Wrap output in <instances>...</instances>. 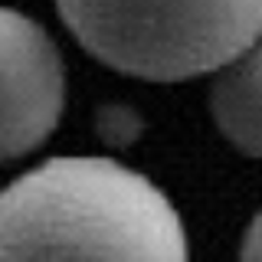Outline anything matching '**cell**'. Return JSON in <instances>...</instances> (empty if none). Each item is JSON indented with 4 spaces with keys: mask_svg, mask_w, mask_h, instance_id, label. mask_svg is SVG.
Returning a JSON list of instances; mask_svg holds the SVG:
<instances>
[{
    "mask_svg": "<svg viewBox=\"0 0 262 262\" xmlns=\"http://www.w3.org/2000/svg\"><path fill=\"white\" fill-rule=\"evenodd\" d=\"M66 102V69L36 20L0 7V164L49 138Z\"/></svg>",
    "mask_w": 262,
    "mask_h": 262,
    "instance_id": "cell-3",
    "label": "cell"
},
{
    "mask_svg": "<svg viewBox=\"0 0 262 262\" xmlns=\"http://www.w3.org/2000/svg\"><path fill=\"white\" fill-rule=\"evenodd\" d=\"M98 62L154 82L220 69L262 36V0H56Z\"/></svg>",
    "mask_w": 262,
    "mask_h": 262,
    "instance_id": "cell-2",
    "label": "cell"
},
{
    "mask_svg": "<svg viewBox=\"0 0 262 262\" xmlns=\"http://www.w3.org/2000/svg\"><path fill=\"white\" fill-rule=\"evenodd\" d=\"M239 256H243V259H262V213L252 220L249 233H246V239H243Z\"/></svg>",
    "mask_w": 262,
    "mask_h": 262,
    "instance_id": "cell-5",
    "label": "cell"
},
{
    "mask_svg": "<svg viewBox=\"0 0 262 262\" xmlns=\"http://www.w3.org/2000/svg\"><path fill=\"white\" fill-rule=\"evenodd\" d=\"M210 112L229 144L262 158V43L256 39L220 66L210 92Z\"/></svg>",
    "mask_w": 262,
    "mask_h": 262,
    "instance_id": "cell-4",
    "label": "cell"
},
{
    "mask_svg": "<svg viewBox=\"0 0 262 262\" xmlns=\"http://www.w3.org/2000/svg\"><path fill=\"white\" fill-rule=\"evenodd\" d=\"M177 210L108 158H53L0 193V259H187Z\"/></svg>",
    "mask_w": 262,
    "mask_h": 262,
    "instance_id": "cell-1",
    "label": "cell"
}]
</instances>
